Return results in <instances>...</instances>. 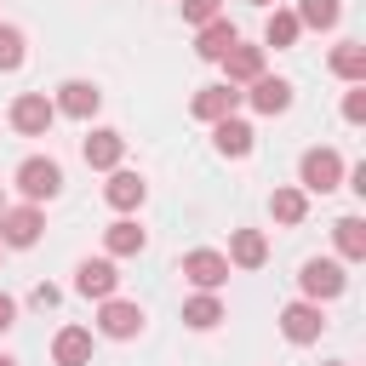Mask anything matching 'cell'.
Returning <instances> with one entry per match:
<instances>
[{
  "label": "cell",
  "instance_id": "cell-25",
  "mask_svg": "<svg viewBox=\"0 0 366 366\" xmlns=\"http://www.w3.org/2000/svg\"><path fill=\"white\" fill-rule=\"evenodd\" d=\"M269 212H274V223H303L309 217V194L303 189H274L269 194Z\"/></svg>",
  "mask_w": 366,
  "mask_h": 366
},
{
  "label": "cell",
  "instance_id": "cell-32",
  "mask_svg": "<svg viewBox=\"0 0 366 366\" xmlns=\"http://www.w3.org/2000/svg\"><path fill=\"white\" fill-rule=\"evenodd\" d=\"M0 366H17V360H11V355H0Z\"/></svg>",
  "mask_w": 366,
  "mask_h": 366
},
{
  "label": "cell",
  "instance_id": "cell-7",
  "mask_svg": "<svg viewBox=\"0 0 366 366\" xmlns=\"http://www.w3.org/2000/svg\"><path fill=\"white\" fill-rule=\"evenodd\" d=\"M40 229H46V217H40V206H6L0 212V246H34L40 240Z\"/></svg>",
  "mask_w": 366,
  "mask_h": 366
},
{
  "label": "cell",
  "instance_id": "cell-35",
  "mask_svg": "<svg viewBox=\"0 0 366 366\" xmlns=\"http://www.w3.org/2000/svg\"><path fill=\"white\" fill-rule=\"evenodd\" d=\"M0 257H6V246H0Z\"/></svg>",
  "mask_w": 366,
  "mask_h": 366
},
{
  "label": "cell",
  "instance_id": "cell-9",
  "mask_svg": "<svg viewBox=\"0 0 366 366\" xmlns=\"http://www.w3.org/2000/svg\"><path fill=\"white\" fill-rule=\"evenodd\" d=\"M114 286H120V269H114V257H86L80 269H74V292L80 297H114Z\"/></svg>",
  "mask_w": 366,
  "mask_h": 366
},
{
  "label": "cell",
  "instance_id": "cell-6",
  "mask_svg": "<svg viewBox=\"0 0 366 366\" xmlns=\"http://www.w3.org/2000/svg\"><path fill=\"white\" fill-rule=\"evenodd\" d=\"M97 332L114 337V343H126V337L143 332V309L126 303V297H103V309H97Z\"/></svg>",
  "mask_w": 366,
  "mask_h": 366
},
{
  "label": "cell",
  "instance_id": "cell-24",
  "mask_svg": "<svg viewBox=\"0 0 366 366\" xmlns=\"http://www.w3.org/2000/svg\"><path fill=\"white\" fill-rule=\"evenodd\" d=\"M297 34H303V23H297L292 11H269V23H263V46L286 51V46H297Z\"/></svg>",
  "mask_w": 366,
  "mask_h": 366
},
{
  "label": "cell",
  "instance_id": "cell-22",
  "mask_svg": "<svg viewBox=\"0 0 366 366\" xmlns=\"http://www.w3.org/2000/svg\"><path fill=\"white\" fill-rule=\"evenodd\" d=\"M332 74L349 80V86H366V46H355V40L332 46Z\"/></svg>",
  "mask_w": 366,
  "mask_h": 366
},
{
  "label": "cell",
  "instance_id": "cell-29",
  "mask_svg": "<svg viewBox=\"0 0 366 366\" xmlns=\"http://www.w3.org/2000/svg\"><path fill=\"white\" fill-rule=\"evenodd\" d=\"M343 120H349V126H360V120H366V86H355V92L343 97Z\"/></svg>",
  "mask_w": 366,
  "mask_h": 366
},
{
  "label": "cell",
  "instance_id": "cell-21",
  "mask_svg": "<svg viewBox=\"0 0 366 366\" xmlns=\"http://www.w3.org/2000/svg\"><path fill=\"white\" fill-rule=\"evenodd\" d=\"M103 246H109V257H137V252L149 246V234H143L132 217H120V223H109V229H103Z\"/></svg>",
  "mask_w": 366,
  "mask_h": 366
},
{
  "label": "cell",
  "instance_id": "cell-18",
  "mask_svg": "<svg viewBox=\"0 0 366 366\" xmlns=\"http://www.w3.org/2000/svg\"><path fill=\"white\" fill-rule=\"evenodd\" d=\"M252 137H257V132H252L246 120H234V114L212 126V149H217V154H229V160H246V154H252Z\"/></svg>",
  "mask_w": 366,
  "mask_h": 366
},
{
  "label": "cell",
  "instance_id": "cell-14",
  "mask_svg": "<svg viewBox=\"0 0 366 366\" xmlns=\"http://www.w3.org/2000/svg\"><path fill=\"white\" fill-rule=\"evenodd\" d=\"M103 200H109L114 212H137V206L149 200V183H143L137 172H120V166H114L109 183H103Z\"/></svg>",
  "mask_w": 366,
  "mask_h": 366
},
{
  "label": "cell",
  "instance_id": "cell-20",
  "mask_svg": "<svg viewBox=\"0 0 366 366\" xmlns=\"http://www.w3.org/2000/svg\"><path fill=\"white\" fill-rule=\"evenodd\" d=\"M183 326H189V332H212V326H223V297H217V292H194V297L183 303Z\"/></svg>",
  "mask_w": 366,
  "mask_h": 366
},
{
  "label": "cell",
  "instance_id": "cell-15",
  "mask_svg": "<svg viewBox=\"0 0 366 366\" xmlns=\"http://www.w3.org/2000/svg\"><path fill=\"white\" fill-rule=\"evenodd\" d=\"M240 40V29L229 23V17H212V23H200V34H194V57H206V63H223V51Z\"/></svg>",
  "mask_w": 366,
  "mask_h": 366
},
{
  "label": "cell",
  "instance_id": "cell-28",
  "mask_svg": "<svg viewBox=\"0 0 366 366\" xmlns=\"http://www.w3.org/2000/svg\"><path fill=\"white\" fill-rule=\"evenodd\" d=\"M183 17H189V23L200 29V23H212V17H223V11H217V0H183Z\"/></svg>",
  "mask_w": 366,
  "mask_h": 366
},
{
  "label": "cell",
  "instance_id": "cell-17",
  "mask_svg": "<svg viewBox=\"0 0 366 366\" xmlns=\"http://www.w3.org/2000/svg\"><path fill=\"white\" fill-rule=\"evenodd\" d=\"M263 263H269L263 229H234L229 234V269H263Z\"/></svg>",
  "mask_w": 366,
  "mask_h": 366
},
{
  "label": "cell",
  "instance_id": "cell-12",
  "mask_svg": "<svg viewBox=\"0 0 366 366\" xmlns=\"http://www.w3.org/2000/svg\"><path fill=\"white\" fill-rule=\"evenodd\" d=\"M240 97H252L257 114H286V109H292V80H280V74H257L252 92H240Z\"/></svg>",
  "mask_w": 366,
  "mask_h": 366
},
{
  "label": "cell",
  "instance_id": "cell-34",
  "mask_svg": "<svg viewBox=\"0 0 366 366\" xmlns=\"http://www.w3.org/2000/svg\"><path fill=\"white\" fill-rule=\"evenodd\" d=\"M0 212H6V194H0Z\"/></svg>",
  "mask_w": 366,
  "mask_h": 366
},
{
  "label": "cell",
  "instance_id": "cell-11",
  "mask_svg": "<svg viewBox=\"0 0 366 366\" xmlns=\"http://www.w3.org/2000/svg\"><path fill=\"white\" fill-rule=\"evenodd\" d=\"M234 109H240V92H234L229 80H223V86H200V92H194V103H189V114H194V120H206V126L229 120Z\"/></svg>",
  "mask_w": 366,
  "mask_h": 366
},
{
  "label": "cell",
  "instance_id": "cell-2",
  "mask_svg": "<svg viewBox=\"0 0 366 366\" xmlns=\"http://www.w3.org/2000/svg\"><path fill=\"white\" fill-rule=\"evenodd\" d=\"M297 286H303L309 303H326V297H343V292H349V274H343L337 257H309V263L297 269Z\"/></svg>",
  "mask_w": 366,
  "mask_h": 366
},
{
  "label": "cell",
  "instance_id": "cell-26",
  "mask_svg": "<svg viewBox=\"0 0 366 366\" xmlns=\"http://www.w3.org/2000/svg\"><path fill=\"white\" fill-rule=\"evenodd\" d=\"M303 29H337V17H343V6L337 0H297V11H292Z\"/></svg>",
  "mask_w": 366,
  "mask_h": 366
},
{
  "label": "cell",
  "instance_id": "cell-1",
  "mask_svg": "<svg viewBox=\"0 0 366 366\" xmlns=\"http://www.w3.org/2000/svg\"><path fill=\"white\" fill-rule=\"evenodd\" d=\"M17 189H23V200H29V206L57 200V194H63V166H57V160H46V154H29V160L17 166Z\"/></svg>",
  "mask_w": 366,
  "mask_h": 366
},
{
  "label": "cell",
  "instance_id": "cell-4",
  "mask_svg": "<svg viewBox=\"0 0 366 366\" xmlns=\"http://www.w3.org/2000/svg\"><path fill=\"white\" fill-rule=\"evenodd\" d=\"M11 132H23V137H46L51 132V120H57V109H51V97L46 92H23V97H11Z\"/></svg>",
  "mask_w": 366,
  "mask_h": 366
},
{
  "label": "cell",
  "instance_id": "cell-5",
  "mask_svg": "<svg viewBox=\"0 0 366 366\" xmlns=\"http://www.w3.org/2000/svg\"><path fill=\"white\" fill-rule=\"evenodd\" d=\"M183 280L200 286V292H217L229 280V257L212 252V246H194V252H183Z\"/></svg>",
  "mask_w": 366,
  "mask_h": 366
},
{
  "label": "cell",
  "instance_id": "cell-23",
  "mask_svg": "<svg viewBox=\"0 0 366 366\" xmlns=\"http://www.w3.org/2000/svg\"><path fill=\"white\" fill-rule=\"evenodd\" d=\"M332 240H337V252H343L349 263H360V257H366V217H337V223H332Z\"/></svg>",
  "mask_w": 366,
  "mask_h": 366
},
{
  "label": "cell",
  "instance_id": "cell-31",
  "mask_svg": "<svg viewBox=\"0 0 366 366\" xmlns=\"http://www.w3.org/2000/svg\"><path fill=\"white\" fill-rule=\"evenodd\" d=\"M11 326H17V297L0 292V332H11Z\"/></svg>",
  "mask_w": 366,
  "mask_h": 366
},
{
  "label": "cell",
  "instance_id": "cell-3",
  "mask_svg": "<svg viewBox=\"0 0 366 366\" xmlns=\"http://www.w3.org/2000/svg\"><path fill=\"white\" fill-rule=\"evenodd\" d=\"M297 183H303V194H332L343 183V154L337 149H309L297 160Z\"/></svg>",
  "mask_w": 366,
  "mask_h": 366
},
{
  "label": "cell",
  "instance_id": "cell-27",
  "mask_svg": "<svg viewBox=\"0 0 366 366\" xmlns=\"http://www.w3.org/2000/svg\"><path fill=\"white\" fill-rule=\"evenodd\" d=\"M23 57H29V40H23V29H17V23H0V74L23 69Z\"/></svg>",
  "mask_w": 366,
  "mask_h": 366
},
{
  "label": "cell",
  "instance_id": "cell-19",
  "mask_svg": "<svg viewBox=\"0 0 366 366\" xmlns=\"http://www.w3.org/2000/svg\"><path fill=\"white\" fill-rule=\"evenodd\" d=\"M51 360H57V366H86V360H92V332H86V326H63V332L51 337Z\"/></svg>",
  "mask_w": 366,
  "mask_h": 366
},
{
  "label": "cell",
  "instance_id": "cell-36",
  "mask_svg": "<svg viewBox=\"0 0 366 366\" xmlns=\"http://www.w3.org/2000/svg\"><path fill=\"white\" fill-rule=\"evenodd\" d=\"M332 366H343V360H332Z\"/></svg>",
  "mask_w": 366,
  "mask_h": 366
},
{
  "label": "cell",
  "instance_id": "cell-13",
  "mask_svg": "<svg viewBox=\"0 0 366 366\" xmlns=\"http://www.w3.org/2000/svg\"><path fill=\"white\" fill-rule=\"evenodd\" d=\"M80 154H86V166H92V172H114V166H120V154H126V137H120V132H109V126H97V132L80 143Z\"/></svg>",
  "mask_w": 366,
  "mask_h": 366
},
{
  "label": "cell",
  "instance_id": "cell-33",
  "mask_svg": "<svg viewBox=\"0 0 366 366\" xmlns=\"http://www.w3.org/2000/svg\"><path fill=\"white\" fill-rule=\"evenodd\" d=\"M252 6H274V0H252Z\"/></svg>",
  "mask_w": 366,
  "mask_h": 366
},
{
  "label": "cell",
  "instance_id": "cell-8",
  "mask_svg": "<svg viewBox=\"0 0 366 366\" xmlns=\"http://www.w3.org/2000/svg\"><path fill=\"white\" fill-rule=\"evenodd\" d=\"M51 109H57V114H69V120H92V114L103 109V92H97L92 80H63V86H57V97H51Z\"/></svg>",
  "mask_w": 366,
  "mask_h": 366
},
{
  "label": "cell",
  "instance_id": "cell-30",
  "mask_svg": "<svg viewBox=\"0 0 366 366\" xmlns=\"http://www.w3.org/2000/svg\"><path fill=\"white\" fill-rule=\"evenodd\" d=\"M29 297H34V309H51V303H57V297H63V292H57V286H51V280H40V286H34V292H29Z\"/></svg>",
  "mask_w": 366,
  "mask_h": 366
},
{
  "label": "cell",
  "instance_id": "cell-10",
  "mask_svg": "<svg viewBox=\"0 0 366 366\" xmlns=\"http://www.w3.org/2000/svg\"><path fill=\"white\" fill-rule=\"evenodd\" d=\"M280 332H286V343H315L320 332H326V315H320V303H286L280 309Z\"/></svg>",
  "mask_w": 366,
  "mask_h": 366
},
{
  "label": "cell",
  "instance_id": "cell-16",
  "mask_svg": "<svg viewBox=\"0 0 366 366\" xmlns=\"http://www.w3.org/2000/svg\"><path fill=\"white\" fill-rule=\"evenodd\" d=\"M223 74H229V86H252V80L263 74V46L234 40V46L223 51Z\"/></svg>",
  "mask_w": 366,
  "mask_h": 366
}]
</instances>
